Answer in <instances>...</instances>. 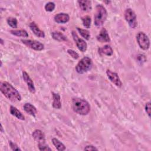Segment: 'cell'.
Listing matches in <instances>:
<instances>
[{"label":"cell","mask_w":151,"mask_h":151,"mask_svg":"<svg viewBox=\"0 0 151 151\" xmlns=\"http://www.w3.org/2000/svg\"><path fill=\"white\" fill-rule=\"evenodd\" d=\"M1 93L10 101L15 102L21 100V96L18 90L6 81H2L0 84Z\"/></svg>","instance_id":"obj_1"},{"label":"cell","mask_w":151,"mask_h":151,"mask_svg":"<svg viewBox=\"0 0 151 151\" xmlns=\"http://www.w3.org/2000/svg\"><path fill=\"white\" fill-rule=\"evenodd\" d=\"M73 109L76 113L85 116L90 111V105L87 101L80 98H74L72 100Z\"/></svg>","instance_id":"obj_2"},{"label":"cell","mask_w":151,"mask_h":151,"mask_svg":"<svg viewBox=\"0 0 151 151\" xmlns=\"http://www.w3.org/2000/svg\"><path fill=\"white\" fill-rule=\"evenodd\" d=\"M107 12L106 8L101 4L96 6V12L94 16V23L97 27L103 25L107 18Z\"/></svg>","instance_id":"obj_3"},{"label":"cell","mask_w":151,"mask_h":151,"mask_svg":"<svg viewBox=\"0 0 151 151\" xmlns=\"http://www.w3.org/2000/svg\"><path fill=\"white\" fill-rule=\"evenodd\" d=\"M92 60L88 57H84L80 60L76 66V70L78 74H83L91 69Z\"/></svg>","instance_id":"obj_4"},{"label":"cell","mask_w":151,"mask_h":151,"mask_svg":"<svg viewBox=\"0 0 151 151\" xmlns=\"http://www.w3.org/2000/svg\"><path fill=\"white\" fill-rule=\"evenodd\" d=\"M124 18L132 28H135L137 26V17L135 12L131 8H127L124 11Z\"/></svg>","instance_id":"obj_5"},{"label":"cell","mask_w":151,"mask_h":151,"mask_svg":"<svg viewBox=\"0 0 151 151\" xmlns=\"http://www.w3.org/2000/svg\"><path fill=\"white\" fill-rule=\"evenodd\" d=\"M136 40L139 46L143 50H147L150 47V40L148 36L143 32H139L136 35Z\"/></svg>","instance_id":"obj_6"},{"label":"cell","mask_w":151,"mask_h":151,"mask_svg":"<svg viewBox=\"0 0 151 151\" xmlns=\"http://www.w3.org/2000/svg\"><path fill=\"white\" fill-rule=\"evenodd\" d=\"M21 42L27 47L35 51H42L44 48V44L36 40H21Z\"/></svg>","instance_id":"obj_7"},{"label":"cell","mask_w":151,"mask_h":151,"mask_svg":"<svg viewBox=\"0 0 151 151\" xmlns=\"http://www.w3.org/2000/svg\"><path fill=\"white\" fill-rule=\"evenodd\" d=\"M71 34L78 50L81 52H85L87 48V44L86 42L83 39L80 38L74 31L71 32Z\"/></svg>","instance_id":"obj_8"},{"label":"cell","mask_w":151,"mask_h":151,"mask_svg":"<svg viewBox=\"0 0 151 151\" xmlns=\"http://www.w3.org/2000/svg\"><path fill=\"white\" fill-rule=\"evenodd\" d=\"M106 74H107V76L109 79L112 83H113L116 86H117L118 87H122V83L118 74L116 73L113 72L109 69H107L106 70Z\"/></svg>","instance_id":"obj_9"},{"label":"cell","mask_w":151,"mask_h":151,"mask_svg":"<svg viewBox=\"0 0 151 151\" xmlns=\"http://www.w3.org/2000/svg\"><path fill=\"white\" fill-rule=\"evenodd\" d=\"M22 77H23L24 81L26 83V84L27 85L29 91L31 93L34 94L35 93V87L34 86V84L32 79L28 75V74L25 71H22Z\"/></svg>","instance_id":"obj_10"},{"label":"cell","mask_w":151,"mask_h":151,"mask_svg":"<svg viewBox=\"0 0 151 151\" xmlns=\"http://www.w3.org/2000/svg\"><path fill=\"white\" fill-rule=\"evenodd\" d=\"M32 136L34 139V140L38 143V145L45 143V135L41 130L39 129L35 130L32 133Z\"/></svg>","instance_id":"obj_11"},{"label":"cell","mask_w":151,"mask_h":151,"mask_svg":"<svg viewBox=\"0 0 151 151\" xmlns=\"http://www.w3.org/2000/svg\"><path fill=\"white\" fill-rule=\"evenodd\" d=\"M97 40L101 42H108L110 41V36L106 28H102L100 33L97 36Z\"/></svg>","instance_id":"obj_12"},{"label":"cell","mask_w":151,"mask_h":151,"mask_svg":"<svg viewBox=\"0 0 151 151\" xmlns=\"http://www.w3.org/2000/svg\"><path fill=\"white\" fill-rule=\"evenodd\" d=\"M54 19L57 23L64 24L69 21L70 16L66 13H58L54 16Z\"/></svg>","instance_id":"obj_13"},{"label":"cell","mask_w":151,"mask_h":151,"mask_svg":"<svg viewBox=\"0 0 151 151\" xmlns=\"http://www.w3.org/2000/svg\"><path fill=\"white\" fill-rule=\"evenodd\" d=\"M31 30L33 32V33L38 37L40 38H44L45 37V33L43 31L40 29L39 27L37 26L35 22H32L29 24V25Z\"/></svg>","instance_id":"obj_14"},{"label":"cell","mask_w":151,"mask_h":151,"mask_svg":"<svg viewBox=\"0 0 151 151\" xmlns=\"http://www.w3.org/2000/svg\"><path fill=\"white\" fill-rule=\"evenodd\" d=\"M80 9L85 12L89 11L91 9V1L88 0H81L78 1Z\"/></svg>","instance_id":"obj_15"},{"label":"cell","mask_w":151,"mask_h":151,"mask_svg":"<svg viewBox=\"0 0 151 151\" xmlns=\"http://www.w3.org/2000/svg\"><path fill=\"white\" fill-rule=\"evenodd\" d=\"M52 107L55 109H60L61 108V98L60 96L58 93H56L54 92H52Z\"/></svg>","instance_id":"obj_16"},{"label":"cell","mask_w":151,"mask_h":151,"mask_svg":"<svg viewBox=\"0 0 151 151\" xmlns=\"http://www.w3.org/2000/svg\"><path fill=\"white\" fill-rule=\"evenodd\" d=\"M23 107L26 113L32 116L33 117H35V115L37 113V110L34 106L29 103H27L24 105Z\"/></svg>","instance_id":"obj_17"},{"label":"cell","mask_w":151,"mask_h":151,"mask_svg":"<svg viewBox=\"0 0 151 151\" xmlns=\"http://www.w3.org/2000/svg\"><path fill=\"white\" fill-rule=\"evenodd\" d=\"M9 111L10 113L16 117L17 119L21 120H25V117L22 114V113L15 107L13 106H10V109H9Z\"/></svg>","instance_id":"obj_18"},{"label":"cell","mask_w":151,"mask_h":151,"mask_svg":"<svg viewBox=\"0 0 151 151\" xmlns=\"http://www.w3.org/2000/svg\"><path fill=\"white\" fill-rule=\"evenodd\" d=\"M99 53L104 54L107 56H111L113 54V50L110 45H105L104 46L99 48Z\"/></svg>","instance_id":"obj_19"},{"label":"cell","mask_w":151,"mask_h":151,"mask_svg":"<svg viewBox=\"0 0 151 151\" xmlns=\"http://www.w3.org/2000/svg\"><path fill=\"white\" fill-rule=\"evenodd\" d=\"M52 38L58 41H67V37L61 32L58 31H54L51 32Z\"/></svg>","instance_id":"obj_20"},{"label":"cell","mask_w":151,"mask_h":151,"mask_svg":"<svg viewBox=\"0 0 151 151\" xmlns=\"http://www.w3.org/2000/svg\"><path fill=\"white\" fill-rule=\"evenodd\" d=\"M51 141H52V144L55 146V147L57 149V150H58L59 151H63V150H65L66 148H65V145L61 142H60L58 139L52 138Z\"/></svg>","instance_id":"obj_21"},{"label":"cell","mask_w":151,"mask_h":151,"mask_svg":"<svg viewBox=\"0 0 151 151\" xmlns=\"http://www.w3.org/2000/svg\"><path fill=\"white\" fill-rule=\"evenodd\" d=\"M10 32L15 36L17 37H28V34L24 29H19V30H11Z\"/></svg>","instance_id":"obj_22"},{"label":"cell","mask_w":151,"mask_h":151,"mask_svg":"<svg viewBox=\"0 0 151 151\" xmlns=\"http://www.w3.org/2000/svg\"><path fill=\"white\" fill-rule=\"evenodd\" d=\"M77 31H78V32L80 33V34L84 38H85L86 40H88L90 38V32L87 30V29H82L81 28H79V27H76Z\"/></svg>","instance_id":"obj_23"},{"label":"cell","mask_w":151,"mask_h":151,"mask_svg":"<svg viewBox=\"0 0 151 151\" xmlns=\"http://www.w3.org/2000/svg\"><path fill=\"white\" fill-rule=\"evenodd\" d=\"M81 21L83 22V25L86 28H90L91 26V19L90 16L88 15H86L83 17H81Z\"/></svg>","instance_id":"obj_24"},{"label":"cell","mask_w":151,"mask_h":151,"mask_svg":"<svg viewBox=\"0 0 151 151\" xmlns=\"http://www.w3.org/2000/svg\"><path fill=\"white\" fill-rule=\"evenodd\" d=\"M7 24L9 27L13 28H17V25H18V21L17 18H14V17H8L6 19Z\"/></svg>","instance_id":"obj_25"},{"label":"cell","mask_w":151,"mask_h":151,"mask_svg":"<svg viewBox=\"0 0 151 151\" xmlns=\"http://www.w3.org/2000/svg\"><path fill=\"white\" fill-rule=\"evenodd\" d=\"M55 8V4L52 2H48L45 5V10L47 12H52Z\"/></svg>","instance_id":"obj_26"},{"label":"cell","mask_w":151,"mask_h":151,"mask_svg":"<svg viewBox=\"0 0 151 151\" xmlns=\"http://www.w3.org/2000/svg\"><path fill=\"white\" fill-rule=\"evenodd\" d=\"M67 52L74 59L77 60V59H78L79 58L78 54L77 52H76L74 50H73L68 49V50H67Z\"/></svg>","instance_id":"obj_27"},{"label":"cell","mask_w":151,"mask_h":151,"mask_svg":"<svg viewBox=\"0 0 151 151\" xmlns=\"http://www.w3.org/2000/svg\"><path fill=\"white\" fill-rule=\"evenodd\" d=\"M38 149L40 150H44V151L51 150V149L48 145H47L45 143L38 145Z\"/></svg>","instance_id":"obj_28"},{"label":"cell","mask_w":151,"mask_h":151,"mask_svg":"<svg viewBox=\"0 0 151 151\" xmlns=\"http://www.w3.org/2000/svg\"><path fill=\"white\" fill-rule=\"evenodd\" d=\"M9 145L12 150H21V149L19 147V146L15 143L12 142L11 140L9 141Z\"/></svg>","instance_id":"obj_29"},{"label":"cell","mask_w":151,"mask_h":151,"mask_svg":"<svg viewBox=\"0 0 151 151\" xmlns=\"http://www.w3.org/2000/svg\"><path fill=\"white\" fill-rule=\"evenodd\" d=\"M145 111L147 113V114L148 115L149 117H150V102H147L145 104Z\"/></svg>","instance_id":"obj_30"},{"label":"cell","mask_w":151,"mask_h":151,"mask_svg":"<svg viewBox=\"0 0 151 151\" xmlns=\"http://www.w3.org/2000/svg\"><path fill=\"white\" fill-rule=\"evenodd\" d=\"M84 150H98V149L93 145H87L84 148Z\"/></svg>","instance_id":"obj_31"},{"label":"cell","mask_w":151,"mask_h":151,"mask_svg":"<svg viewBox=\"0 0 151 151\" xmlns=\"http://www.w3.org/2000/svg\"><path fill=\"white\" fill-rule=\"evenodd\" d=\"M137 60L139 62H141V61H143V62H145L146 61V57L143 54H139L137 55Z\"/></svg>","instance_id":"obj_32"},{"label":"cell","mask_w":151,"mask_h":151,"mask_svg":"<svg viewBox=\"0 0 151 151\" xmlns=\"http://www.w3.org/2000/svg\"><path fill=\"white\" fill-rule=\"evenodd\" d=\"M1 132L2 133H3V132H4V130H3V127H2V124H1Z\"/></svg>","instance_id":"obj_33"},{"label":"cell","mask_w":151,"mask_h":151,"mask_svg":"<svg viewBox=\"0 0 151 151\" xmlns=\"http://www.w3.org/2000/svg\"><path fill=\"white\" fill-rule=\"evenodd\" d=\"M1 44H4V41H3V40L2 38H1Z\"/></svg>","instance_id":"obj_34"}]
</instances>
